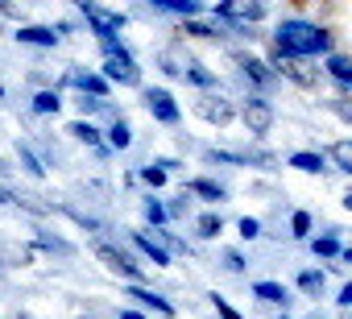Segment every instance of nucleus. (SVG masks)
Here are the masks:
<instances>
[{"label": "nucleus", "mask_w": 352, "mask_h": 319, "mask_svg": "<svg viewBox=\"0 0 352 319\" xmlns=\"http://www.w3.org/2000/svg\"><path fill=\"white\" fill-rule=\"evenodd\" d=\"M311 319H323V315H311Z\"/></svg>", "instance_id": "nucleus-42"}, {"label": "nucleus", "mask_w": 352, "mask_h": 319, "mask_svg": "<svg viewBox=\"0 0 352 319\" xmlns=\"http://www.w3.org/2000/svg\"><path fill=\"white\" fill-rule=\"evenodd\" d=\"M183 34H191V38H220V30L216 25H204V21H187Z\"/></svg>", "instance_id": "nucleus-31"}, {"label": "nucleus", "mask_w": 352, "mask_h": 319, "mask_svg": "<svg viewBox=\"0 0 352 319\" xmlns=\"http://www.w3.org/2000/svg\"><path fill=\"white\" fill-rule=\"evenodd\" d=\"M104 145H108V149H129V145H133V129H129L124 120H116V124L108 129V141H104Z\"/></svg>", "instance_id": "nucleus-25"}, {"label": "nucleus", "mask_w": 352, "mask_h": 319, "mask_svg": "<svg viewBox=\"0 0 352 319\" xmlns=\"http://www.w3.org/2000/svg\"><path fill=\"white\" fill-rule=\"evenodd\" d=\"M34 245H38V249H46V253H63V257H71V253H75V245H71V241L50 236V232H38V236H34Z\"/></svg>", "instance_id": "nucleus-24"}, {"label": "nucleus", "mask_w": 352, "mask_h": 319, "mask_svg": "<svg viewBox=\"0 0 352 319\" xmlns=\"http://www.w3.org/2000/svg\"><path fill=\"white\" fill-rule=\"evenodd\" d=\"M153 9H157V13H174V17H187V21L204 13L199 0H153Z\"/></svg>", "instance_id": "nucleus-16"}, {"label": "nucleus", "mask_w": 352, "mask_h": 319, "mask_svg": "<svg viewBox=\"0 0 352 319\" xmlns=\"http://www.w3.org/2000/svg\"><path fill=\"white\" fill-rule=\"evenodd\" d=\"M83 319H87V315H83Z\"/></svg>", "instance_id": "nucleus-44"}, {"label": "nucleus", "mask_w": 352, "mask_h": 319, "mask_svg": "<svg viewBox=\"0 0 352 319\" xmlns=\"http://www.w3.org/2000/svg\"><path fill=\"white\" fill-rule=\"evenodd\" d=\"M187 208H191V199H187V191H183L179 199H174V204L166 208V220H179V216H187Z\"/></svg>", "instance_id": "nucleus-35"}, {"label": "nucleus", "mask_w": 352, "mask_h": 319, "mask_svg": "<svg viewBox=\"0 0 352 319\" xmlns=\"http://www.w3.org/2000/svg\"><path fill=\"white\" fill-rule=\"evenodd\" d=\"M13 38H17L21 46H42V50H54V46H58V34H54L50 25H21Z\"/></svg>", "instance_id": "nucleus-9"}, {"label": "nucleus", "mask_w": 352, "mask_h": 319, "mask_svg": "<svg viewBox=\"0 0 352 319\" xmlns=\"http://www.w3.org/2000/svg\"><path fill=\"white\" fill-rule=\"evenodd\" d=\"M319 71H327V75L340 83V91H348V87H352V58H348V54L331 50V54L323 58V67H319Z\"/></svg>", "instance_id": "nucleus-10"}, {"label": "nucleus", "mask_w": 352, "mask_h": 319, "mask_svg": "<svg viewBox=\"0 0 352 319\" xmlns=\"http://www.w3.org/2000/svg\"><path fill=\"white\" fill-rule=\"evenodd\" d=\"M323 282H327L323 270H302V274H298V290H302V294H323Z\"/></svg>", "instance_id": "nucleus-26"}, {"label": "nucleus", "mask_w": 352, "mask_h": 319, "mask_svg": "<svg viewBox=\"0 0 352 319\" xmlns=\"http://www.w3.org/2000/svg\"><path fill=\"white\" fill-rule=\"evenodd\" d=\"M141 100H145L149 116H153V120H162V124H179V120H183L179 104H174V96H170L166 87H145V91H141Z\"/></svg>", "instance_id": "nucleus-7"}, {"label": "nucleus", "mask_w": 352, "mask_h": 319, "mask_svg": "<svg viewBox=\"0 0 352 319\" xmlns=\"http://www.w3.org/2000/svg\"><path fill=\"white\" fill-rule=\"evenodd\" d=\"M0 100H5V87H0Z\"/></svg>", "instance_id": "nucleus-41"}, {"label": "nucleus", "mask_w": 352, "mask_h": 319, "mask_svg": "<svg viewBox=\"0 0 352 319\" xmlns=\"http://www.w3.org/2000/svg\"><path fill=\"white\" fill-rule=\"evenodd\" d=\"M145 220H149V224H153V232H157V228H162V224H166V208H162V204H157V199H153V195H149V199H145Z\"/></svg>", "instance_id": "nucleus-30"}, {"label": "nucleus", "mask_w": 352, "mask_h": 319, "mask_svg": "<svg viewBox=\"0 0 352 319\" xmlns=\"http://www.w3.org/2000/svg\"><path fill=\"white\" fill-rule=\"evenodd\" d=\"M195 116H199V120H208V124H216V129H224V124H232V116H236V104H232L228 96L204 91V96L195 100Z\"/></svg>", "instance_id": "nucleus-5"}, {"label": "nucleus", "mask_w": 352, "mask_h": 319, "mask_svg": "<svg viewBox=\"0 0 352 319\" xmlns=\"http://www.w3.org/2000/svg\"><path fill=\"white\" fill-rule=\"evenodd\" d=\"M224 265H228L232 274H245V257H241L236 249H228V253H224Z\"/></svg>", "instance_id": "nucleus-36"}, {"label": "nucleus", "mask_w": 352, "mask_h": 319, "mask_svg": "<svg viewBox=\"0 0 352 319\" xmlns=\"http://www.w3.org/2000/svg\"><path fill=\"white\" fill-rule=\"evenodd\" d=\"M282 319H286V315H282Z\"/></svg>", "instance_id": "nucleus-43"}, {"label": "nucleus", "mask_w": 352, "mask_h": 319, "mask_svg": "<svg viewBox=\"0 0 352 319\" xmlns=\"http://www.w3.org/2000/svg\"><path fill=\"white\" fill-rule=\"evenodd\" d=\"M183 79L187 83H195V87H204V91H212L220 79H216V71H208L204 63H183Z\"/></svg>", "instance_id": "nucleus-18"}, {"label": "nucleus", "mask_w": 352, "mask_h": 319, "mask_svg": "<svg viewBox=\"0 0 352 319\" xmlns=\"http://www.w3.org/2000/svg\"><path fill=\"white\" fill-rule=\"evenodd\" d=\"M336 302H340V307H352V286H340V294H336Z\"/></svg>", "instance_id": "nucleus-37"}, {"label": "nucleus", "mask_w": 352, "mask_h": 319, "mask_svg": "<svg viewBox=\"0 0 352 319\" xmlns=\"http://www.w3.org/2000/svg\"><path fill=\"white\" fill-rule=\"evenodd\" d=\"M79 13L87 17L91 34H96L100 42H116V34L129 25V17H124V13H116V9H104V5H91V0H83V5H79Z\"/></svg>", "instance_id": "nucleus-4"}, {"label": "nucleus", "mask_w": 352, "mask_h": 319, "mask_svg": "<svg viewBox=\"0 0 352 319\" xmlns=\"http://www.w3.org/2000/svg\"><path fill=\"white\" fill-rule=\"evenodd\" d=\"M141 179H145V183H149V187H153V191H157V187H162V183H166V170H162V166H157V162H149V166H141Z\"/></svg>", "instance_id": "nucleus-32"}, {"label": "nucleus", "mask_w": 352, "mask_h": 319, "mask_svg": "<svg viewBox=\"0 0 352 319\" xmlns=\"http://www.w3.org/2000/svg\"><path fill=\"white\" fill-rule=\"evenodd\" d=\"M124 294H129V298H137L141 307H149V311H157V315H166V319H174V302H170V298H162V294H153L149 286H129Z\"/></svg>", "instance_id": "nucleus-13"}, {"label": "nucleus", "mask_w": 352, "mask_h": 319, "mask_svg": "<svg viewBox=\"0 0 352 319\" xmlns=\"http://www.w3.org/2000/svg\"><path fill=\"white\" fill-rule=\"evenodd\" d=\"M9 204H17V208H25V212H34V216H46L54 204H42L38 195H9Z\"/></svg>", "instance_id": "nucleus-28"}, {"label": "nucleus", "mask_w": 352, "mask_h": 319, "mask_svg": "<svg viewBox=\"0 0 352 319\" xmlns=\"http://www.w3.org/2000/svg\"><path fill=\"white\" fill-rule=\"evenodd\" d=\"M212 307H216V315H220V319H241V311H236L228 298H220V294H212Z\"/></svg>", "instance_id": "nucleus-34"}, {"label": "nucleus", "mask_w": 352, "mask_h": 319, "mask_svg": "<svg viewBox=\"0 0 352 319\" xmlns=\"http://www.w3.org/2000/svg\"><path fill=\"white\" fill-rule=\"evenodd\" d=\"M282 58H327L331 50H336V38L323 30V25H315V21H302V17H290V21H282L278 30H274V42H270Z\"/></svg>", "instance_id": "nucleus-1"}, {"label": "nucleus", "mask_w": 352, "mask_h": 319, "mask_svg": "<svg viewBox=\"0 0 352 319\" xmlns=\"http://www.w3.org/2000/svg\"><path fill=\"white\" fill-rule=\"evenodd\" d=\"M236 228H241V236H245V241H257V236H261V220H257V216H241V224H236Z\"/></svg>", "instance_id": "nucleus-33"}, {"label": "nucleus", "mask_w": 352, "mask_h": 319, "mask_svg": "<svg viewBox=\"0 0 352 319\" xmlns=\"http://www.w3.org/2000/svg\"><path fill=\"white\" fill-rule=\"evenodd\" d=\"M195 232H199L204 241H216V236L224 232V216H220V212H199V216H195Z\"/></svg>", "instance_id": "nucleus-19"}, {"label": "nucleus", "mask_w": 352, "mask_h": 319, "mask_svg": "<svg viewBox=\"0 0 352 319\" xmlns=\"http://www.w3.org/2000/svg\"><path fill=\"white\" fill-rule=\"evenodd\" d=\"M67 133H71L75 141H83V145H91V149H96L100 157H108V153H112V149L104 145V137H100V129H96L91 120H71V124H67Z\"/></svg>", "instance_id": "nucleus-11"}, {"label": "nucleus", "mask_w": 352, "mask_h": 319, "mask_svg": "<svg viewBox=\"0 0 352 319\" xmlns=\"http://www.w3.org/2000/svg\"><path fill=\"white\" fill-rule=\"evenodd\" d=\"M104 50V83H120V87H141V67L133 63V54L120 42H100Z\"/></svg>", "instance_id": "nucleus-2"}, {"label": "nucleus", "mask_w": 352, "mask_h": 319, "mask_svg": "<svg viewBox=\"0 0 352 319\" xmlns=\"http://www.w3.org/2000/svg\"><path fill=\"white\" fill-rule=\"evenodd\" d=\"M286 162H290L294 170H302V175H323V170H327V157H323V153H307V149H302V153H290Z\"/></svg>", "instance_id": "nucleus-17"}, {"label": "nucleus", "mask_w": 352, "mask_h": 319, "mask_svg": "<svg viewBox=\"0 0 352 319\" xmlns=\"http://www.w3.org/2000/svg\"><path fill=\"white\" fill-rule=\"evenodd\" d=\"M96 257L112 270V274H120V278H129V286H141V278H145V265L129 253V249H120V245H112V241H96Z\"/></svg>", "instance_id": "nucleus-3"}, {"label": "nucleus", "mask_w": 352, "mask_h": 319, "mask_svg": "<svg viewBox=\"0 0 352 319\" xmlns=\"http://www.w3.org/2000/svg\"><path fill=\"white\" fill-rule=\"evenodd\" d=\"M17 319H34V315H25V311H17Z\"/></svg>", "instance_id": "nucleus-40"}, {"label": "nucleus", "mask_w": 352, "mask_h": 319, "mask_svg": "<svg viewBox=\"0 0 352 319\" xmlns=\"http://www.w3.org/2000/svg\"><path fill=\"white\" fill-rule=\"evenodd\" d=\"M34 261V249L9 241V236H0V265H30Z\"/></svg>", "instance_id": "nucleus-15"}, {"label": "nucleus", "mask_w": 352, "mask_h": 319, "mask_svg": "<svg viewBox=\"0 0 352 319\" xmlns=\"http://www.w3.org/2000/svg\"><path fill=\"white\" fill-rule=\"evenodd\" d=\"M58 108H63L58 87H46V91H38V96H34V112H38V116H54Z\"/></svg>", "instance_id": "nucleus-21"}, {"label": "nucleus", "mask_w": 352, "mask_h": 319, "mask_svg": "<svg viewBox=\"0 0 352 319\" xmlns=\"http://www.w3.org/2000/svg\"><path fill=\"white\" fill-rule=\"evenodd\" d=\"M253 294L265 298V302H274V307H286L290 302V290L282 282H253Z\"/></svg>", "instance_id": "nucleus-20"}, {"label": "nucleus", "mask_w": 352, "mask_h": 319, "mask_svg": "<svg viewBox=\"0 0 352 319\" xmlns=\"http://www.w3.org/2000/svg\"><path fill=\"white\" fill-rule=\"evenodd\" d=\"M327 157L336 162V170H352V141L348 137H340V141H331V149H327Z\"/></svg>", "instance_id": "nucleus-23"}, {"label": "nucleus", "mask_w": 352, "mask_h": 319, "mask_svg": "<svg viewBox=\"0 0 352 319\" xmlns=\"http://www.w3.org/2000/svg\"><path fill=\"white\" fill-rule=\"evenodd\" d=\"M133 249H137V253H141L145 261H153V265H162V270L170 265V253H166V249L157 245V236H149V232H133Z\"/></svg>", "instance_id": "nucleus-12"}, {"label": "nucleus", "mask_w": 352, "mask_h": 319, "mask_svg": "<svg viewBox=\"0 0 352 319\" xmlns=\"http://www.w3.org/2000/svg\"><path fill=\"white\" fill-rule=\"evenodd\" d=\"M120 319H145V315H141V311H133V307H124V311H120Z\"/></svg>", "instance_id": "nucleus-38"}, {"label": "nucleus", "mask_w": 352, "mask_h": 319, "mask_svg": "<svg viewBox=\"0 0 352 319\" xmlns=\"http://www.w3.org/2000/svg\"><path fill=\"white\" fill-rule=\"evenodd\" d=\"M340 249H344V245H340L336 228L323 232V236H311V253H315V257H340Z\"/></svg>", "instance_id": "nucleus-22"}, {"label": "nucleus", "mask_w": 352, "mask_h": 319, "mask_svg": "<svg viewBox=\"0 0 352 319\" xmlns=\"http://www.w3.org/2000/svg\"><path fill=\"white\" fill-rule=\"evenodd\" d=\"M236 67H241V75H245V79H249V83H253L261 96L278 87V75H274V71H270L261 58H253V54H236Z\"/></svg>", "instance_id": "nucleus-8"}, {"label": "nucleus", "mask_w": 352, "mask_h": 319, "mask_svg": "<svg viewBox=\"0 0 352 319\" xmlns=\"http://www.w3.org/2000/svg\"><path fill=\"white\" fill-rule=\"evenodd\" d=\"M17 157H21V166H25V170H30L34 179H42V175H46V166H42V157H38V153H34L30 145H17Z\"/></svg>", "instance_id": "nucleus-27"}, {"label": "nucleus", "mask_w": 352, "mask_h": 319, "mask_svg": "<svg viewBox=\"0 0 352 319\" xmlns=\"http://www.w3.org/2000/svg\"><path fill=\"white\" fill-rule=\"evenodd\" d=\"M0 204H9V191H0Z\"/></svg>", "instance_id": "nucleus-39"}, {"label": "nucleus", "mask_w": 352, "mask_h": 319, "mask_svg": "<svg viewBox=\"0 0 352 319\" xmlns=\"http://www.w3.org/2000/svg\"><path fill=\"white\" fill-rule=\"evenodd\" d=\"M241 120H245V129H249L253 137H265V133L274 129V104H270L265 96H249L245 108H241Z\"/></svg>", "instance_id": "nucleus-6"}, {"label": "nucleus", "mask_w": 352, "mask_h": 319, "mask_svg": "<svg viewBox=\"0 0 352 319\" xmlns=\"http://www.w3.org/2000/svg\"><path fill=\"white\" fill-rule=\"evenodd\" d=\"M187 195H199L204 204H224V199H228L224 183H216V179H191V183H187Z\"/></svg>", "instance_id": "nucleus-14"}, {"label": "nucleus", "mask_w": 352, "mask_h": 319, "mask_svg": "<svg viewBox=\"0 0 352 319\" xmlns=\"http://www.w3.org/2000/svg\"><path fill=\"white\" fill-rule=\"evenodd\" d=\"M311 224H315L311 212H294V216H290V236H294V241H307V236H311Z\"/></svg>", "instance_id": "nucleus-29"}]
</instances>
